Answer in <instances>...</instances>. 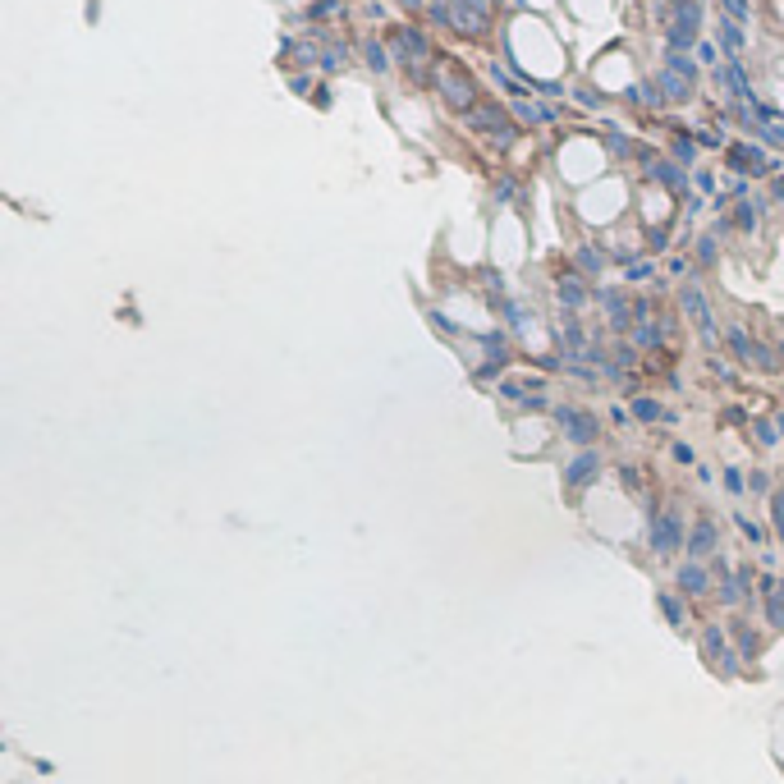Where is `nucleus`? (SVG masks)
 <instances>
[{"mask_svg": "<svg viewBox=\"0 0 784 784\" xmlns=\"http://www.w3.org/2000/svg\"><path fill=\"white\" fill-rule=\"evenodd\" d=\"M638 418H656V399H638Z\"/></svg>", "mask_w": 784, "mask_h": 784, "instance_id": "5", "label": "nucleus"}, {"mask_svg": "<svg viewBox=\"0 0 784 784\" xmlns=\"http://www.w3.org/2000/svg\"><path fill=\"white\" fill-rule=\"evenodd\" d=\"M679 583H684V592H707V569H684Z\"/></svg>", "mask_w": 784, "mask_h": 784, "instance_id": "3", "label": "nucleus"}, {"mask_svg": "<svg viewBox=\"0 0 784 784\" xmlns=\"http://www.w3.org/2000/svg\"><path fill=\"white\" fill-rule=\"evenodd\" d=\"M688 546H693V555H707L711 546H716V528H711V523L702 519V523L693 528V542H688Z\"/></svg>", "mask_w": 784, "mask_h": 784, "instance_id": "2", "label": "nucleus"}, {"mask_svg": "<svg viewBox=\"0 0 784 784\" xmlns=\"http://www.w3.org/2000/svg\"><path fill=\"white\" fill-rule=\"evenodd\" d=\"M661 610L674 619V624H684V610H679V601H674V597H661Z\"/></svg>", "mask_w": 784, "mask_h": 784, "instance_id": "4", "label": "nucleus"}, {"mask_svg": "<svg viewBox=\"0 0 784 784\" xmlns=\"http://www.w3.org/2000/svg\"><path fill=\"white\" fill-rule=\"evenodd\" d=\"M725 486H729V491H743V477L734 473V468H729V473H725Z\"/></svg>", "mask_w": 784, "mask_h": 784, "instance_id": "6", "label": "nucleus"}, {"mask_svg": "<svg viewBox=\"0 0 784 784\" xmlns=\"http://www.w3.org/2000/svg\"><path fill=\"white\" fill-rule=\"evenodd\" d=\"M560 422H564L569 431H574L578 441H592V431H597V427H592V418H583V413H569V409L560 413Z\"/></svg>", "mask_w": 784, "mask_h": 784, "instance_id": "1", "label": "nucleus"}, {"mask_svg": "<svg viewBox=\"0 0 784 784\" xmlns=\"http://www.w3.org/2000/svg\"><path fill=\"white\" fill-rule=\"evenodd\" d=\"M775 505H780V528H784V491H780V496H775Z\"/></svg>", "mask_w": 784, "mask_h": 784, "instance_id": "7", "label": "nucleus"}]
</instances>
